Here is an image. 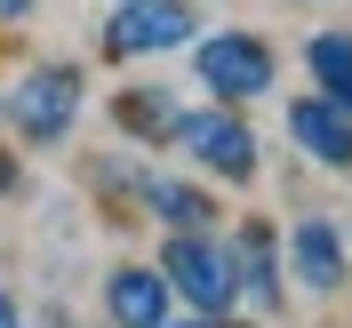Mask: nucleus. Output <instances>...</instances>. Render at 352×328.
<instances>
[{"mask_svg":"<svg viewBox=\"0 0 352 328\" xmlns=\"http://www.w3.org/2000/svg\"><path fill=\"white\" fill-rule=\"evenodd\" d=\"M160 281H168L192 312H232V305H241V264H232V248L208 241V232H168Z\"/></svg>","mask_w":352,"mask_h":328,"instance_id":"1","label":"nucleus"},{"mask_svg":"<svg viewBox=\"0 0 352 328\" xmlns=\"http://www.w3.org/2000/svg\"><path fill=\"white\" fill-rule=\"evenodd\" d=\"M176 144L200 160L208 176H224V184H248L256 176V129H248L232 105H208V112H176Z\"/></svg>","mask_w":352,"mask_h":328,"instance_id":"2","label":"nucleus"},{"mask_svg":"<svg viewBox=\"0 0 352 328\" xmlns=\"http://www.w3.org/2000/svg\"><path fill=\"white\" fill-rule=\"evenodd\" d=\"M200 32V8L192 0H120L104 24V56H160V48H184Z\"/></svg>","mask_w":352,"mask_h":328,"instance_id":"3","label":"nucleus"},{"mask_svg":"<svg viewBox=\"0 0 352 328\" xmlns=\"http://www.w3.org/2000/svg\"><path fill=\"white\" fill-rule=\"evenodd\" d=\"M0 112H8V120H16V136H32V144H65L72 120H80V72H72V65L24 72V88H16Z\"/></svg>","mask_w":352,"mask_h":328,"instance_id":"4","label":"nucleus"},{"mask_svg":"<svg viewBox=\"0 0 352 328\" xmlns=\"http://www.w3.org/2000/svg\"><path fill=\"white\" fill-rule=\"evenodd\" d=\"M200 88L217 96V105H248V96H264L272 88V48L256 41V32H208L192 56Z\"/></svg>","mask_w":352,"mask_h":328,"instance_id":"5","label":"nucleus"},{"mask_svg":"<svg viewBox=\"0 0 352 328\" xmlns=\"http://www.w3.org/2000/svg\"><path fill=\"white\" fill-rule=\"evenodd\" d=\"M168 305H176V288L160 281L153 264H120L104 281V312L112 328H168Z\"/></svg>","mask_w":352,"mask_h":328,"instance_id":"6","label":"nucleus"},{"mask_svg":"<svg viewBox=\"0 0 352 328\" xmlns=\"http://www.w3.org/2000/svg\"><path fill=\"white\" fill-rule=\"evenodd\" d=\"M288 136H296L320 168H352V112L329 105V96H296V105H288Z\"/></svg>","mask_w":352,"mask_h":328,"instance_id":"7","label":"nucleus"},{"mask_svg":"<svg viewBox=\"0 0 352 328\" xmlns=\"http://www.w3.org/2000/svg\"><path fill=\"white\" fill-rule=\"evenodd\" d=\"M288 256H296V281L305 288H344V232L336 224H320V217H305L296 224V241H288Z\"/></svg>","mask_w":352,"mask_h":328,"instance_id":"8","label":"nucleus"},{"mask_svg":"<svg viewBox=\"0 0 352 328\" xmlns=\"http://www.w3.org/2000/svg\"><path fill=\"white\" fill-rule=\"evenodd\" d=\"M232 264H241V296H256L264 312L280 305V241L264 232V224H248L241 248H232Z\"/></svg>","mask_w":352,"mask_h":328,"instance_id":"9","label":"nucleus"},{"mask_svg":"<svg viewBox=\"0 0 352 328\" xmlns=\"http://www.w3.org/2000/svg\"><path fill=\"white\" fill-rule=\"evenodd\" d=\"M144 208H153L168 232H208V217H217V200L200 193V184H168V176L144 184Z\"/></svg>","mask_w":352,"mask_h":328,"instance_id":"10","label":"nucleus"},{"mask_svg":"<svg viewBox=\"0 0 352 328\" xmlns=\"http://www.w3.org/2000/svg\"><path fill=\"white\" fill-rule=\"evenodd\" d=\"M305 65H312V80H320V96L352 112V32H320V41L305 48Z\"/></svg>","mask_w":352,"mask_h":328,"instance_id":"11","label":"nucleus"},{"mask_svg":"<svg viewBox=\"0 0 352 328\" xmlns=\"http://www.w3.org/2000/svg\"><path fill=\"white\" fill-rule=\"evenodd\" d=\"M120 129L160 136V129H176V105H168V96H120Z\"/></svg>","mask_w":352,"mask_h":328,"instance_id":"12","label":"nucleus"},{"mask_svg":"<svg viewBox=\"0 0 352 328\" xmlns=\"http://www.w3.org/2000/svg\"><path fill=\"white\" fill-rule=\"evenodd\" d=\"M168 328H232V312H200V320H168Z\"/></svg>","mask_w":352,"mask_h":328,"instance_id":"13","label":"nucleus"},{"mask_svg":"<svg viewBox=\"0 0 352 328\" xmlns=\"http://www.w3.org/2000/svg\"><path fill=\"white\" fill-rule=\"evenodd\" d=\"M8 193H16V160L0 153V200H8Z\"/></svg>","mask_w":352,"mask_h":328,"instance_id":"14","label":"nucleus"},{"mask_svg":"<svg viewBox=\"0 0 352 328\" xmlns=\"http://www.w3.org/2000/svg\"><path fill=\"white\" fill-rule=\"evenodd\" d=\"M0 328H24V312H16V296H0Z\"/></svg>","mask_w":352,"mask_h":328,"instance_id":"15","label":"nucleus"},{"mask_svg":"<svg viewBox=\"0 0 352 328\" xmlns=\"http://www.w3.org/2000/svg\"><path fill=\"white\" fill-rule=\"evenodd\" d=\"M0 17H32V0H0Z\"/></svg>","mask_w":352,"mask_h":328,"instance_id":"16","label":"nucleus"}]
</instances>
